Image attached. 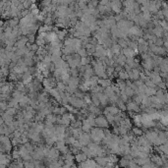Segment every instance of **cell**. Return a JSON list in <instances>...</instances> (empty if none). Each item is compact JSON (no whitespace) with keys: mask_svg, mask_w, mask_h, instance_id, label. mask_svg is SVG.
Segmentation results:
<instances>
[{"mask_svg":"<svg viewBox=\"0 0 168 168\" xmlns=\"http://www.w3.org/2000/svg\"><path fill=\"white\" fill-rule=\"evenodd\" d=\"M95 126L99 128H107L108 127V121L106 120L105 117L103 116H99L97 118H94Z\"/></svg>","mask_w":168,"mask_h":168,"instance_id":"obj_1","label":"cell"},{"mask_svg":"<svg viewBox=\"0 0 168 168\" xmlns=\"http://www.w3.org/2000/svg\"><path fill=\"white\" fill-rule=\"evenodd\" d=\"M157 135H158V133L156 131H150V132H148L147 133V135H146V138L148 139V141L149 143H153L155 139L157 138Z\"/></svg>","mask_w":168,"mask_h":168,"instance_id":"obj_2","label":"cell"},{"mask_svg":"<svg viewBox=\"0 0 168 168\" xmlns=\"http://www.w3.org/2000/svg\"><path fill=\"white\" fill-rule=\"evenodd\" d=\"M126 108H127L128 110L135 111V112H137V111H138V112H139V111H141V108H140L139 105H138V104H137L135 101H131V102H128Z\"/></svg>","mask_w":168,"mask_h":168,"instance_id":"obj_3","label":"cell"},{"mask_svg":"<svg viewBox=\"0 0 168 168\" xmlns=\"http://www.w3.org/2000/svg\"><path fill=\"white\" fill-rule=\"evenodd\" d=\"M80 166H83V167H94V166H96V163H95L94 160L86 159L83 162H80Z\"/></svg>","mask_w":168,"mask_h":168,"instance_id":"obj_4","label":"cell"},{"mask_svg":"<svg viewBox=\"0 0 168 168\" xmlns=\"http://www.w3.org/2000/svg\"><path fill=\"white\" fill-rule=\"evenodd\" d=\"M134 53H135V50L132 49L131 47H125L124 50L122 51V54H124L126 57H133L134 56Z\"/></svg>","mask_w":168,"mask_h":168,"instance_id":"obj_5","label":"cell"},{"mask_svg":"<svg viewBox=\"0 0 168 168\" xmlns=\"http://www.w3.org/2000/svg\"><path fill=\"white\" fill-rule=\"evenodd\" d=\"M97 84L99 86H101L102 88H106V86H110V80L108 79H99L97 80Z\"/></svg>","mask_w":168,"mask_h":168,"instance_id":"obj_6","label":"cell"},{"mask_svg":"<svg viewBox=\"0 0 168 168\" xmlns=\"http://www.w3.org/2000/svg\"><path fill=\"white\" fill-rule=\"evenodd\" d=\"M76 160L78 161V162H83V161H85V160L88 158V156L84 153V152H82V153H77V155H76Z\"/></svg>","mask_w":168,"mask_h":168,"instance_id":"obj_7","label":"cell"},{"mask_svg":"<svg viewBox=\"0 0 168 168\" xmlns=\"http://www.w3.org/2000/svg\"><path fill=\"white\" fill-rule=\"evenodd\" d=\"M124 92L127 94L129 97H131V96H133V95L135 94V91H134V90H133V89H132L130 86H126L125 90H124Z\"/></svg>","mask_w":168,"mask_h":168,"instance_id":"obj_8","label":"cell"},{"mask_svg":"<svg viewBox=\"0 0 168 168\" xmlns=\"http://www.w3.org/2000/svg\"><path fill=\"white\" fill-rule=\"evenodd\" d=\"M90 100H91V102L94 103L95 106H99L100 102H99V96H97V94H91V99H90Z\"/></svg>","mask_w":168,"mask_h":168,"instance_id":"obj_9","label":"cell"},{"mask_svg":"<svg viewBox=\"0 0 168 168\" xmlns=\"http://www.w3.org/2000/svg\"><path fill=\"white\" fill-rule=\"evenodd\" d=\"M120 50H121V47H120V45H119L118 43H114V44L112 45L111 51H112V53L113 54L118 55V54L120 53Z\"/></svg>","mask_w":168,"mask_h":168,"instance_id":"obj_10","label":"cell"},{"mask_svg":"<svg viewBox=\"0 0 168 168\" xmlns=\"http://www.w3.org/2000/svg\"><path fill=\"white\" fill-rule=\"evenodd\" d=\"M119 77L121 80H128L129 79V76H128V72L124 71V72H120L119 73Z\"/></svg>","mask_w":168,"mask_h":168,"instance_id":"obj_11","label":"cell"},{"mask_svg":"<svg viewBox=\"0 0 168 168\" xmlns=\"http://www.w3.org/2000/svg\"><path fill=\"white\" fill-rule=\"evenodd\" d=\"M133 134H134V136H141L142 134H143V131L141 130V129H139V128H134L133 129Z\"/></svg>","mask_w":168,"mask_h":168,"instance_id":"obj_12","label":"cell"},{"mask_svg":"<svg viewBox=\"0 0 168 168\" xmlns=\"http://www.w3.org/2000/svg\"><path fill=\"white\" fill-rule=\"evenodd\" d=\"M118 44L120 45V47H121V48H122V47L125 48V47H127L128 46V42L127 41H125L124 39H120L119 42H118Z\"/></svg>","mask_w":168,"mask_h":168,"instance_id":"obj_13","label":"cell"}]
</instances>
